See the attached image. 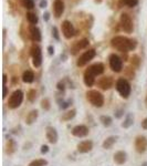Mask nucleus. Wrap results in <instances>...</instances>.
I'll return each mask as SVG.
<instances>
[{
	"mask_svg": "<svg viewBox=\"0 0 147 166\" xmlns=\"http://www.w3.org/2000/svg\"><path fill=\"white\" fill-rule=\"evenodd\" d=\"M94 2H95L96 5H100V3L103 2V0H94Z\"/></svg>",
	"mask_w": 147,
	"mask_h": 166,
	"instance_id": "48",
	"label": "nucleus"
},
{
	"mask_svg": "<svg viewBox=\"0 0 147 166\" xmlns=\"http://www.w3.org/2000/svg\"><path fill=\"white\" fill-rule=\"evenodd\" d=\"M19 2H20V5L23 8L28 9V10H32L35 6L33 0H19Z\"/></svg>",
	"mask_w": 147,
	"mask_h": 166,
	"instance_id": "32",
	"label": "nucleus"
},
{
	"mask_svg": "<svg viewBox=\"0 0 147 166\" xmlns=\"http://www.w3.org/2000/svg\"><path fill=\"white\" fill-rule=\"evenodd\" d=\"M48 165V160H44V158H37V160H33L32 162H30L28 164V166H46Z\"/></svg>",
	"mask_w": 147,
	"mask_h": 166,
	"instance_id": "33",
	"label": "nucleus"
},
{
	"mask_svg": "<svg viewBox=\"0 0 147 166\" xmlns=\"http://www.w3.org/2000/svg\"><path fill=\"white\" fill-rule=\"evenodd\" d=\"M49 146L48 145H41V149H40V152H41V154H46L48 152H49Z\"/></svg>",
	"mask_w": 147,
	"mask_h": 166,
	"instance_id": "38",
	"label": "nucleus"
},
{
	"mask_svg": "<svg viewBox=\"0 0 147 166\" xmlns=\"http://www.w3.org/2000/svg\"><path fill=\"white\" fill-rule=\"evenodd\" d=\"M46 6H48V1L46 0H40V2H39V7L42 9L46 8Z\"/></svg>",
	"mask_w": 147,
	"mask_h": 166,
	"instance_id": "40",
	"label": "nucleus"
},
{
	"mask_svg": "<svg viewBox=\"0 0 147 166\" xmlns=\"http://www.w3.org/2000/svg\"><path fill=\"white\" fill-rule=\"evenodd\" d=\"M85 95H86V100L93 106H95V108H102L104 105V102H105L104 95L100 91L89 90L86 93H85Z\"/></svg>",
	"mask_w": 147,
	"mask_h": 166,
	"instance_id": "4",
	"label": "nucleus"
},
{
	"mask_svg": "<svg viewBox=\"0 0 147 166\" xmlns=\"http://www.w3.org/2000/svg\"><path fill=\"white\" fill-rule=\"evenodd\" d=\"M75 115H76V110H75V109H71V110L65 111V112L62 114V116L60 117V120L63 121V122H68V121H71L72 119H74Z\"/></svg>",
	"mask_w": 147,
	"mask_h": 166,
	"instance_id": "23",
	"label": "nucleus"
},
{
	"mask_svg": "<svg viewBox=\"0 0 147 166\" xmlns=\"http://www.w3.org/2000/svg\"><path fill=\"white\" fill-rule=\"evenodd\" d=\"M141 166H147V162H144V163L141 164Z\"/></svg>",
	"mask_w": 147,
	"mask_h": 166,
	"instance_id": "50",
	"label": "nucleus"
},
{
	"mask_svg": "<svg viewBox=\"0 0 147 166\" xmlns=\"http://www.w3.org/2000/svg\"><path fill=\"white\" fill-rule=\"evenodd\" d=\"M52 37L57 41H60V33H59V30L57 27H52Z\"/></svg>",
	"mask_w": 147,
	"mask_h": 166,
	"instance_id": "36",
	"label": "nucleus"
},
{
	"mask_svg": "<svg viewBox=\"0 0 147 166\" xmlns=\"http://www.w3.org/2000/svg\"><path fill=\"white\" fill-rule=\"evenodd\" d=\"M38 116H39V111H38V110L30 111L29 113L27 114V116H26L27 125H32V124H33V123L37 121Z\"/></svg>",
	"mask_w": 147,
	"mask_h": 166,
	"instance_id": "22",
	"label": "nucleus"
},
{
	"mask_svg": "<svg viewBox=\"0 0 147 166\" xmlns=\"http://www.w3.org/2000/svg\"><path fill=\"white\" fill-rule=\"evenodd\" d=\"M117 138H118V137L115 136V135H112V136L106 137V138L103 141V144H102L103 149H111L113 147V145L117 142Z\"/></svg>",
	"mask_w": 147,
	"mask_h": 166,
	"instance_id": "21",
	"label": "nucleus"
},
{
	"mask_svg": "<svg viewBox=\"0 0 147 166\" xmlns=\"http://www.w3.org/2000/svg\"><path fill=\"white\" fill-rule=\"evenodd\" d=\"M18 83H19V76H13L11 78V84H12V85H17Z\"/></svg>",
	"mask_w": 147,
	"mask_h": 166,
	"instance_id": "39",
	"label": "nucleus"
},
{
	"mask_svg": "<svg viewBox=\"0 0 147 166\" xmlns=\"http://www.w3.org/2000/svg\"><path fill=\"white\" fill-rule=\"evenodd\" d=\"M40 106L43 111H50V109H51V102H50V100L46 99V98L42 99L41 100Z\"/></svg>",
	"mask_w": 147,
	"mask_h": 166,
	"instance_id": "34",
	"label": "nucleus"
},
{
	"mask_svg": "<svg viewBox=\"0 0 147 166\" xmlns=\"http://www.w3.org/2000/svg\"><path fill=\"white\" fill-rule=\"evenodd\" d=\"M119 6H126L128 8H134L138 5V0H119Z\"/></svg>",
	"mask_w": 147,
	"mask_h": 166,
	"instance_id": "30",
	"label": "nucleus"
},
{
	"mask_svg": "<svg viewBox=\"0 0 147 166\" xmlns=\"http://www.w3.org/2000/svg\"><path fill=\"white\" fill-rule=\"evenodd\" d=\"M43 20L46 21V22H48V21L50 20V12H48V11H46L43 13Z\"/></svg>",
	"mask_w": 147,
	"mask_h": 166,
	"instance_id": "43",
	"label": "nucleus"
},
{
	"mask_svg": "<svg viewBox=\"0 0 147 166\" xmlns=\"http://www.w3.org/2000/svg\"><path fill=\"white\" fill-rule=\"evenodd\" d=\"M18 149V145H17V142H16L13 138H8L6 143V146H5V152H6L7 155H13L16 153Z\"/></svg>",
	"mask_w": 147,
	"mask_h": 166,
	"instance_id": "19",
	"label": "nucleus"
},
{
	"mask_svg": "<svg viewBox=\"0 0 147 166\" xmlns=\"http://www.w3.org/2000/svg\"><path fill=\"white\" fill-rule=\"evenodd\" d=\"M71 104H72V100H68V101H63L61 104H59V108H60V110H66L71 106Z\"/></svg>",
	"mask_w": 147,
	"mask_h": 166,
	"instance_id": "35",
	"label": "nucleus"
},
{
	"mask_svg": "<svg viewBox=\"0 0 147 166\" xmlns=\"http://www.w3.org/2000/svg\"><path fill=\"white\" fill-rule=\"evenodd\" d=\"M104 71H105V67H104V64L101 63V62H96V63L90 65L86 70L84 71L83 74L84 84L86 85V87H93L96 83L95 76L103 74Z\"/></svg>",
	"mask_w": 147,
	"mask_h": 166,
	"instance_id": "2",
	"label": "nucleus"
},
{
	"mask_svg": "<svg viewBox=\"0 0 147 166\" xmlns=\"http://www.w3.org/2000/svg\"><path fill=\"white\" fill-rule=\"evenodd\" d=\"M76 149H78L79 153H82V154L89 153V152H91L93 149V142L90 140L82 141V142H80L76 145Z\"/></svg>",
	"mask_w": 147,
	"mask_h": 166,
	"instance_id": "17",
	"label": "nucleus"
},
{
	"mask_svg": "<svg viewBox=\"0 0 147 166\" xmlns=\"http://www.w3.org/2000/svg\"><path fill=\"white\" fill-rule=\"evenodd\" d=\"M124 76L125 79H128V80H133L135 79V69L133 67H126L124 68Z\"/></svg>",
	"mask_w": 147,
	"mask_h": 166,
	"instance_id": "27",
	"label": "nucleus"
},
{
	"mask_svg": "<svg viewBox=\"0 0 147 166\" xmlns=\"http://www.w3.org/2000/svg\"><path fill=\"white\" fill-rule=\"evenodd\" d=\"M37 98H38V92L35 89H30V90H28V92H27V100H28L30 103L35 102Z\"/></svg>",
	"mask_w": 147,
	"mask_h": 166,
	"instance_id": "29",
	"label": "nucleus"
},
{
	"mask_svg": "<svg viewBox=\"0 0 147 166\" xmlns=\"http://www.w3.org/2000/svg\"><path fill=\"white\" fill-rule=\"evenodd\" d=\"M133 124H134V115H133V113H127L124 119V122L122 123V127L130 128Z\"/></svg>",
	"mask_w": 147,
	"mask_h": 166,
	"instance_id": "26",
	"label": "nucleus"
},
{
	"mask_svg": "<svg viewBox=\"0 0 147 166\" xmlns=\"http://www.w3.org/2000/svg\"><path fill=\"white\" fill-rule=\"evenodd\" d=\"M2 82H3V85H7V82H8V76H7L6 73H3L2 74Z\"/></svg>",
	"mask_w": 147,
	"mask_h": 166,
	"instance_id": "45",
	"label": "nucleus"
},
{
	"mask_svg": "<svg viewBox=\"0 0 147 166\" xmlns=\"http://www.w3.org/2000/svg\"><path fill=\"white\" fill-rule=\"evenodd\" d=\"M26 18H27V20L29 21V24H33V26H35V24L39 22V18H38V16L35 15V12L28 11L26 13Z\"/></svg>",
	"mask_w": 147,
	"mask_h": 166,
	"instance_id": "28",
	"label": "nucleus"
},
{
	"mask_svg": "<svg viewBox=\"0 0 147 166\" xmlns=\"http://www.w3.org/2000/svg\"><path fill=\"white\" fill-rule=\"evenodd\" d=\"M22 81L24 83H32L35 81V73L32 72L31 70H26L22 73Z\"/></svg>",
	"mask_w": 147,
	"mask_h": 166,
	"instance_id": "25",
	"label": "nucleus"
},
{
	"mask_svg": "<svg viewBox=\"0 0 147 166\" xmlns=\"http://www.w3.org/2000/svg\"><path fill=\"white\" fill-rule=\"evenodd\" d=\"M46 137L50 144H55L59 140V134L57 130L53 126H46Z\"/></svg>",
	"mask_w": 147,
	"mask_h": 166,
	"instance_id": "15",
	"label": "nucleus"
},
{
	"mask_svg": "<svg viewBox=\"0 0 147 166\" xmlns=\"http://www.w3.org/2000/svg\"><path fill=\"white\" fill-rule=\"evenodd\" d=\"M145 106L147 109V92H146V96H145Z\"/></svg>",
	"mask_w": 147,
	"mask_h": 166,
	"instance_id": "49",
	"label": "nucleus"
},
{
	"mask_svg": "<svg viewBox=\"0 0 147 166\" xmlns=\"http://www.w3.org/2000/svg\"><path fill=\"white\" fill-rule=\"evenodd\" d=\"M113 160H114L115 164H117V165H123V164H125L127 160L126 152H124V151L116 152L115 154H114V156H113Z\"/></svg>",
	"mask_w": 147,
	"mask_h": 166,
	"instance_id": "20",
	"label": "nucleus"
},
{
	"mask_svg": "<svg viewBox=\"0 0 147 166\" xmlns=\"http://www.w3.org/2000/svg\"><path fill=\"white\" fill-rule=\"evenodd\" d=\"M108 63H110V67L112 69V71L116 73H119L123 70V59L119 57V55L115 54V53H112L108 57Z\"/></svg>",
	"mask_w": 147,
	"mask_h": 166,
	"instance_id": "9",
	"label": "nucleus"
},
{
	"mask_svg": "<svg viewBox=\"0 0 147 166\" xmlns=\"http://www.w3.org/2000/svg\"><path fill=\"white\" fill-rule=\"evenodd\" d=\"M130 67H133L135 70H138L141 64V57H139L138 54H133L130 58Z\"/></svg>",
	"mask_w": 147,
	"mask_h": 166,
	"instance_id": "24",
	"label": "nucleus"
},
{
	"mask_svg": "<svg viewBox=\"0 0 147 166\" xmlns=\"http://www.w3.org/2000/svg\"><path fill=\"white\" fill-rule=\"evenodd\" d=\"M23 98H24V94L21 90H16L13 91L11 93V95L9 96V100H8V108L10 110H16L22 104L23 102Z\"/></svg>",
	"mask_w": 147,
	"mask_h": 166,
	"instance_id": "5",
	"label": "nucleus"
},
{
	"mask_svg": "<svg viewBox=\"0 0 147 166\" xmlns=\"http://www.w3.org/2000/svg\"><path fill=\"white\" fill-rule=\"evenodd\" d=\"M31 146H32V144L30 142L26 143V144L23 145V151H26V149H29V147H31Z\"/></svg>",
	"mask_w": 147,
	"mask_h": 166,
	"instance_id": "46",
	"label": "nucleus"
},
{
	"mask_svg": "<svg viewBox=\"0 0 147 166\" xmlns=\"http://www.w3.org/2000/svg\"><path fill=\"white\" fill-rule=\"evenodd\" d=\"M96 85H97L101 90L107 91L114 85V79H113L111 76H104L96 81Z\"/></svg>",
	"mask_w": 147,
	"mask_h": 166,
	"instance_id": "13",
	"label": "nucleus"
},
{
	"mask_svg": "<svg viewBox=\"0 0 147 166\" xmlns=\"http://www.w3.org/2000/svg\"><path fill=\"white\" fill-rule=\"evenodd\" d=\"M61 30H62V35L65 39L70 40L71 38H73L75 35V29L74 26L72 24V22L69 20H64L62 21V24H61Z\"/></svg>",
	"mask_w": 147,
	"mask_h": 166,
	"instance_id": "10",
	"label": "nucleus"
},
{
	"mask_svg": "<svg viewBox=\"0 0 147 166\" xmlns=\"http://www.w3.org/2000/svg\"><path fill=\"white\" fill-rule=\"evenodd\" d=\"M114 115H115L116 119H121L122 116H124V109H116L115 112H114Z\"/></svg>",
	"mask_w": 147,
	"mask_h": 166,
	"instance_id": "37",
	"label": "nucleus"
},
{
	"mask_svg": "<svg viewBox=\"0 0 147 166\" xmlns=\"http://www.w3.org/2000/svg\"><path fill=\"white\" fill-rule=\"evenodd\" d=\"M30 55L32 58V64L35 68H40L42 64V51L40 46L33 43L30 48Z\"/></svg>",
	"mask_w": 147,
	"mask_h": 166,
	"instance_id": "6",
	"label": "nucleus"
},
{
	"mask_svg": "<svg viewBox=\"0 0 147 166\" xmlns=\"http://www.w3.org/2000/svg\"><path fill=\"white\" fill-rule=\"evenodd\" d=\"M95 55H96L95 49L86 50L85 52L82 53V54L79 57V59L76 60V65H78L79 68H82L84 67V65H86L91 60H93V59L95 58Z\"/></svg>",
	"mask_w": 147,
	"mask_h": 166,
	"instance_id": "8",
	"label": "nucleus"
},
{
	"mask_svg": "<svg viewBox=\"0 0 147 166\" xmlns=\"http://www.w3.org/2000/svg\"><path fill=\"white\" fill-rule=\"evenodd\" d=\"M100 122H101V124L103 126H105V127H108V126L112 125L113 119L111 116H108V115H102V116L100 117Z\"/></svg>",
	"mask_w": 147,
	"mask_h": 166,
	"instance_id": "31",
	"label": "nucleus"
},
{
	"mask_svg": "<svg viewBox=\"0 0 147 166\" xmlns=\"http://www.w3.org/2000/svg\"><path fill=\"white\" fill-rule=\"evenodd\" d=\"M8 92H9L8 87H7V85H3V95H2L3 99H6L7 96H8Z\"/></svg>",
	"mask_w": 147,
	"mask_h": 166,
	"instance_id": "41",
	"label": "nucleus"
},
{
	"mask_svg": "<svg viewBox=\"0 0 147 166\" xmlns=\"http://www.w3.org/2000/svg\"><path fill=\"white\" fill-rule=\"evenodd\" d=\"M64 9H65V6H64V2L62 0H54L53 2V13H54V17L57 19L61 17L63 15Z\"/></svg>",
	"mask_w": 147,
	"mask_h": 166,
	"instance_id": "18",
	"label": "nucleus"
},
{
	"mask_svg": "<svg viewBox=\"0 0 147 166\" xmlns=\"http://www.w3.org/2000/svg\"><path fill=\"white\" fill-rule=\"evenodd\" d=\"M90 133V128L86 125H76L71 130V134L75 137H85Z\"/></svg>",
	"mask_w": 147,
	"mask_h": 166,
	"instance_id": "14",
	"label": "nucleus"
},
{
	"mask_svg": "<svg viewBox=\"0 0 147 166\" xmlns=\"http://www.w3.org/2000/svg\"><path fill=\"white\" fill-rule=\"evenodd\" d=\"M48 54L49 55L54 54V47H53V46H49V47H48Z\"/></svg>",
	"mask_w": 147,
	"mask_h": 166,
	"instance_id": "42",
	"label": "nucleus"
},
{
	"mask_svg": "<svg viewBox=\"0 0 147 166\" xmlns=\"http://www.w3.org/2000/svg\"><path fill=\"white\" fill-rule=\"evenodd\" d=\"M29 38L31 39L35 43H37V42H41V40H42V35H41V30L39 29L37 26L30 24V27H29Z\"/></svg>",
	"mask_w": 147,
	"mask_h": 166,
	"instance_id": "16",
	"label": "nucleus"
},
{
	"mask_svg": "<svg viewBox=\"0 0 147 166\" xmlns=\"http://www.w3.org/2000/svg\"><path fill=\"white\" fill-rule=\"evenodd\" d=\"M89 46H90V40L86 38L75 41L74 43L71 46V48H70V53H71V55H76L81 50L86 49Z\"/></svg>",
	"mask_w": 147,
	"mask_h": 166,
	"instance_id": "11",
	"label": "nucleus"
},
{
	"mask_svg": "<svg viewBox=\"0 0 147 166\" xmlns=\"http://www.w3.org/2000/svg\"><path fill=\"white\" fill-rule=\"evenodd\" d=\"M111 46L113 49L119 52L127 53L128 51H134L137 48V40L127 38L124 35H116L111 40Z\"/></svg>",
	"mask_w": 147,
	"mask_h": 166,
	"instance_id": "1",
	"label": "nucleus"
},
{
	"mask_svg": "<svg viewBox=\"0 0 147 166\" xmlns=\"http://www.w3.org/2000/svg\"><path fill=\"white\" fill-rule=\"evenodd\" d=\"M141 128H143V130H147V117H145V119L141 121Z\"/></svg>",
	"mask_w": 147,
	"mask_h": 166,
	"instance_id": "44",
	"label": "nucleus"
},
{
	"mask_svg": "<svg viewBox=\"0 0 147 166\" xmlns=\"http://www.w3.org/2000/svg\"><path fill=\"white\" fill-rule=\"evenodd\" d=\"M119 26L122 30L126 33H132L134 31V22L132 20V17L126 12H123L119 17Z\"/></svg>",
	"mask_w": 147,
	"mask_h": 166,
	"instance_id": "7",
	"label": "nucleus"
},
{
	"mask_svg": "<svg viewBox=\"0 0 147 166\" xmlns=\"http://www.w3.org/2000/svg\"><path fill=\"white\" fill-rule=\"evenodd\" d=\"M6 35H7V29H6V28H3V30H2V38H3V41H5V39H6Z\"/></svg>",
	"mask_w": 147,
	"mask_h": 166,
	"instance_id": "47",
	"label": "nucleus"
},
{
	"mask_svg": "<svg viewBox=\"0 0 147 166\" xmlns=\"http://www.w3.org/2000/svg\"><path fill=\"white\" fill-rule=\"evenodd\" d=\"M115 87L116 91L119 93V95L123 99H128L130 98V92H132V87H130V83L127 79H125V78L117 79L115 82Z\"/></svg>",
	"mask_w": 147,
	"mask_h": 166,
	"instance_id": "3",
	"label": "nucleus"
},
{
	"mask_svg": "<svg viewBox=\"0 0 147 166\" xmlns=\"http://www.w3.org/2000/svg\"><path fill=\"white\" fill-rule=\"evenodd\" d=\"M134 147L138 154H144L147 151V137L143 136V135L136 136L135 141H134Z\"/></svg>",
	"mask_w": 147,
	"mask_h": 166,
	"instance_id": "12",
	"label": "nucleus"
}]
</instances>
